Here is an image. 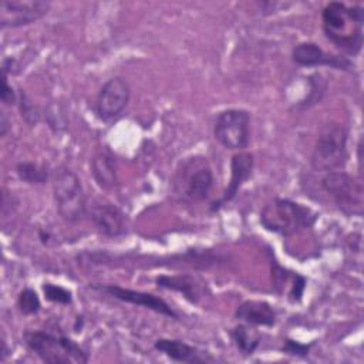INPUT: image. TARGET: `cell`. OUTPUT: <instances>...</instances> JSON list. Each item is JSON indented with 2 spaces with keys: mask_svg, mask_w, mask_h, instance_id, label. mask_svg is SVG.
<instances>
[{
  "mask_svg": "<svg viewBox=\"0 0 364 364\" xmlns=\"http://www.w3.org/2000/svg\"><path fill=\"white\" fill-rule=\"evenodd\" d=\"M9 75L1 74V91H0V98L1 102L6 105H17L18 102V94L14 91V88L9 84Z\"/></svg>",
  "mask_w": 364,
  "mask_h": 364,
  "instance_id": "25",
  "label": "cell"
},
{
  "mask_svg": "<svg viewBox=\"0 0 364 364\" xmlns=\"http://www.w3.org/2000/svg\"><path fill=\"white\" fill-rule=\"evenodd\" d=\"M259 220L266 230L290 236L311 228L317 220V213L291 199L274 198L262 208Z\"/></svg>",
  "mask_w": 364,
  "mask_h": 364,
  "instance_id": "4",
  "label": "cell"
},
{
  "mask_svg": "<svg viewBox=\"0 0 364 364\" xmlns=\"http://www.w3.org/2000/svg\"><path fill=\"white\" fill-rule=\"evenodd\" d=\"M155 284L159 289L182 294L189 303L196 304L200 300V286L191 274H159L155 277Z\"/></svg>",
  "mask_w": 364,
  "mask_h": 364,
  "instance_id": "17",
  "label": "cell"
},
{
  "mask_svg": "<svg viewBox=\"0 0 364 364\" xmlns=\"http://www.w3.org/2000/svg\"><path fill=\"white\" fill-rule=\"evenodd\" d=\"M215 176L206 156L192 155L179 162L172 178L176 198L188 203H199L209 198Z\"/></svg>",
  "mask_w": 364,
  "mask_h": 364,
  "instance_id": "2",
  "label": "cell"
},
{
  "mask_svg": "<svg viewBox=\"0 0 364 364\" xmlns=\"http://www.w3.org/2000/svg\"><path fill=\"white\" fill-rule=\"evenodd\" d=\"M90 172L95 183L104 189L111 191L118 185V171L117 162L108 152H98L92 156L90 162Z\"/></svg>",
  "mask_w": 364,
  "mask_h": 364,
  "instance_id": "18",
  "label": "cell"
},
{
  "mask_svg": "<svg viewBox=\"0 0 364 364\" xmlns=\"http://www.w3.org/2000/svg\"><path fill=\"white\" fill-rule=\"evenodd\" d=\"M311 348V344H303L300 341L291 340V338H286L283 341V347L282 351L289 354V355H296V357H306L309 355Z\"/></svg>",
  "mask_w": 364,
  "mask_h": 364,
  "instance_id": "24",
  "label": "cell"
},
{
  "mask_svg": "<svg viewBox=\"0 0 364 364\" xmlns=\"http://www.w3.org/2000/svg\"><path fill=\"white\" fill-rule=\"evenodd\" d=\"M291 60L300 67H330L334 70L350 71L354 65L346 55L324 51L313 41H303L293 47Z\"/></svg>",
  "mask_w": 364,
  "mask_h": 364,
  "instance_id": "12",
  "label": "cell"
},
{
  "mask_svg": "<svg viewBox=\"0 0 364 364\" xmlns=\"http://www.w3.org/2000/svg\"><path fill=\"white\" fill-rule=\"evenodd\" d=\"M26 347L47 364H85L87 351L73 338L54 334L47 330H26L23 333Z\"/></svg>",
  "mask_w": 364,
  "mask_h": 364,
  "instance_id": "3",
  "label": "cell"
},
{
  "mask_svg": "<svg viewBox=\"0 0 364 364\" xmlns=\"http://www.w3.org/2000/svg\"><path fill=\"white\" fill-rule=\"evenodd\" d=\"M88 216L95 229L107 237H119L127 232L125 213L105 199H95L88 205Z\"/></svg>",
  "mask_w": 364,
  "mask_h": 364,
  "instance_id": "13",
  "label": "cell"
},
{
  "mask_svg": "<svg viewBox=\"0 0 364 364\" xmlns=\"http://www.w3.org/2000/svg\"><path fill=\"white\" fill-rule=\"evenodd\" d=\"M53 196L55 209L67 223H78L88 216V202L78 175L61 165L53 173Z\"/></svg>",
  "mask_w": 364,
  "mask_h": 364,
  "instance_id": "6",
  "label": "cell"
},
{
  "mask_svg": "<svg viewBox=\"0 0 364 364\" xmlns=\"http://www.w3.org/2000/svg\"><path fill=\"white\" fill-rule=\"evenodd\" d=\"M16 173L20 181L28 185H44L50 178L47 166L36 164L33 161L18 162L16 165Z\"/></svg>",
  "mask_w": 364,
  "mask_h": 364,
  "instance_id": "20",
  "label": "cell"
},
{
  "mask_svg": "<svg viewBox=\"0 0 364 364\" xmlns=\"http://www.w3.org/2000/svg\"><path fill=\"white\" fill-rule=\"evenodd\" d=\"M230 338L237 348V351L243 355H252L259 344H260V334L250 324H237L230 330Z\"/></svg>",
  "mask_w": 364,
  "mask_h": 364,
  "instance_id": "19",
  "label": "cell"
},
{
  "mask_svg": "<svg viewBox=\"0 0 364 364\" xmlns=\"http://www.w3.org/2000/svg\"><path fill=\"white\" fill-rule=\"evenodd\" d=\"M131 87L124 77H112L102 84L95 100V114L101 121L117 119L128 107Z\"/></svg>",
  "mask_w": 364,
  "mask_h": 364,
  "instance_id": "9",
  "label": "cell"
},
{
  "mask_svg": "<svg viewBox=\"0 0 364 364\" xmlns=\"http://www.w3.org/2000/svg\"><path fill=\"white\" fill-rule=\"evenodd\" d=\"M9 129H10V125H9L7 115H6V112H1V115H0V135L6 136Z\"/></svg>",
  "mask_w": 364,
  "mask_h": 364,
  "instance_id": "26",
  "label": "cell"
},
{
  "mask_svg": "<svg viewBox=\"0 0 364 364\" xmlns=\"http://www.w3.org/2000/svg\"><path fill=\"white\" fill-rule=\"evenodd\" d=\"M17 309L24 316H34L41 309V301L36 290L26 287L17 296Z\"/></svg>",
  "mask_w": 364,
  "mask_h": 364,
  "instance_id": "21",
  "label": "cell"
},
{
  "mask_svg": "<svg viewBox=\"0 0 364 364\" xmlns=\"http://www.w3.org/2000/svg\"><path fill=\"white\" fill-rule=\"evenodd\" d=\"M90 287L95 291L104 293L112 299H117L124 303H129L134 306H139L144 309H148L151 311H155L158 314H162L165 317L171 318H178V313L161 297L146 293V291H139V290H132L127 287H121L117 284H101V283H94L90 284Z\"/></svg>",
  "mask_w": 364,
  "mask_h": 364,
  "instance_id": "11",
  "label": "cell"
},
{
  "mask_svg": "<svg viewBox=\"0 0 364 364\" xmlns=\"http://www.w3.org/2000/svg\"><path fill=\"white\" fill-rule=\"evenodd\" d=\"M324 36L336 48L347 55H355L363 46L364 9L360 4L347 6L330 1L321 11Z\"/></svg>",
  "mask_w": 364,
  "mask_h": 364,
  "instance_id": "1",
  "label": "cell"
},
{
  "mask_svg": "<svg viewBox=\"0 0 364 364\" xmlns=\"http://www.w3.org/2000/svg\"><path fill=\"white\" fill-rule=\"evenodd\" d=\"M255 168V159L250 152L239 151L230 159V179L220 198L210 205V212L219 210L222 206L235 199L243 183L252 178Z\"/></svg>",
  "mask_w": 364,
  "mask_h": 364,
  "instance_id": "14",
  "label": "cell"
},
{
  "mask_svg": "<svg viewBox=\"0 0 364 364\" xmlns=\"http://www.w3.org/2000/svg\"><path fill=\"white\" fill-rule=\"evenodd\" d=\"M43 293L46 300L60 304V306H68L73 303V294L68 289L60 286V284H54V283H44L43 284Z\"/></svg>",
  "mask_w": 364,
  "mask_h": 364,
  "instance_id": "23",
  "label": "cell"
},
{
  "mask_svg": "<svg viewBox=\"0 0 364 364\" xmlns=\"http://www.w3.org/2000/svg\"><path fill=\"white\" fill-rule=\"evenodd\" d=\"M38 237L41 240V243H48V239H50V233L48 232H44V230H38Z\"/></svg>",
  "mask_w": 364,
  "mask_h": 364,
  "instance_id": "27",
  "label": "cell"
},
{
  "mask_svg": "<svg viewBox=\"0 0 364 364\" xmlns=\"http://www.w3.org/2000/svg\"><path fill=\"white\" fill-rule=\"evenodd\" d=\"M18 109H20V115L21 118L30 125V127H36L40 122L41 118V112L38 109L37 105H34V102H31V100L28 98V95L24 91H20L18 94Z\"/></svg>",
  "mask_w": 364,
  "mask_h": 364,
  "instance_id": "22",
  "label": "cell"
},
{
  "mask_svg": "<svg viewBox=\"0 0 364 364\" xmlns=\"http://www.w3.org/2000/svg\"><path fill=\"white\" fill-rule=\"evenodd\" d=\"M154 348L172 361L178 363H213L216 361L208 351L199 350L182 340L176 338H158L154 341Z\"/></svg>",
  "mask_w": 364,
  "mask_h": 364,
  "instance_id": "15",
  "label": "cell"
},
{
  "mask_svg": "<svg viewBox=\"0 0 364 364\" xmlns=\"http://www.w3.org/2000/svg\"><path fill=\"white\" fill-rule=\"evenodd\" d=\"M320 185L343 213L357 216L363 213L364 191L360 179L344 171H334L324 173Z\"/></svg>",
  "mask_w": 364,
  "mask_h": 364,
  "instance_id": "7",
  "label": "cell"
},
{
  "mask_svg": "<svg viewBox=\"0 0 364 364\" xmlns=\"http://www.w3.org/2000/svg\"><path fill=\"white\" fill-rule=\"evenodd\" d=\"M348 129L344 124L331 121L326 124L314 142L310 165L316 172L327 173L344 169L348 159Z\"/></svg>",
  "mask_w": 364,
  "mask_h": 364,
  "instance_id": "5",
  "label": "cell"
},
{
  "mask_svg": "<svg viewBox=\"0 0 364 364\" xmlns=\"http://www.w3.org/2000/svg\"><path fill=\"white\" fill-rule=\"evenodd\" d=\"M235 318L255 327H272L276 324L277 314L267 301L245 300L236 307Z\"/></svg>",
  "mask_w": 364,
  "mask_h": 364,
  "instance_id": "16",
  "label": "cell"
},
{
  "mask_svg": "<svg viewBox=\"0 0 364 364\" xmlns=\"http://www.w3.org/2000/svg\"><path fill=\"white\" fill-rule=\"evenodd\" d=\"M215 139L226 149L245 151L250 144V114L242 108H228L213 124Z\"/></svg>",
  "mask_w": 364,
  "mask_h": 364,
  "instance_id": "8",
  "label": "cell"
},
{
  "mask_svg": "<svg viewBox=\"0 0 364 364\" xmlns=\"http://www.w3.org/2000/svg\"><path fill=\"white\" fill-rule=\"evenodd\" d=\"M51 3L44 0H1L0 27L17 28L41 20L50 11Z\"/></svg>",
  "mask_w": 364,
  "mask_h": 364,
  "instance_id": "10",
  "label": "cell"
}]
</instances>
